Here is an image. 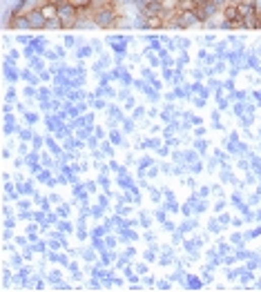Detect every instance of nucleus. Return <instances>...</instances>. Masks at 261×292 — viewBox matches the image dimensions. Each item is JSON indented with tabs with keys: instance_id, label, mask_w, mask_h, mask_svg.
I'll list each match as a JSON object with an SVG mask.
<instances>
[{
	"instance_id": "obj_4",
	"label": "nucleus",
	"mask_w": 261,
	"mask_h": 292,
	"mask_svg": "<svg viewBox=\"0 0 261 292\" xmlns=\"http://www.w3.org/2000/svg\"><path fill=\"white\" fill-rule=\"evenodd\" d=\"M27 18H29V25L31 29H47V18L43 16L41 9H34L27 14Z\"/></svg>"
},
{
	"instance_id": "obj_12",
	"label": "nucleus",
	"mask_w": 261,
	"mask_h": 292,
	"mask_svg": "<svg viewBox=\"0 0 261 292\" xmlns=\"http://www.w3.org/2000/svg\"><path fill=\"white\" fill-rule=\"evenodd\" d=\"M203 3H206V0H203Z\"/></svg>"
},
{
	"instance_id": "obj_1",
	"label": "nucleus",
	"mask_w": 261,
	"mask_h": 292,
	"mask_svg": "<svg viewBox=\"0 0 261 292\" xmlns=\"http://www.w3.org/2000/svg\"><path fill=\"white\" fill-rule=\"evenodd\" d=\"M89 16L94 18L99 29H110V27H116V22H118L116 20L118 14L112 5H107V7H92L89 9Z\"/></svg>"
},
{
	"instance_id": "obj_6",
	"label": "nucleus",
	"mask_w": 261,
	"mask_h": 292,
	"mask_svg": "<svg viewBox=\"0 0 261 292\" xmlns=\"http://www.w3.org/2000/svg\"><path fill=\"white\" fill-rule=\"evenodd\" d=\"M38 9L43 11V16H45L47 20L58 18V3H45V5H41Z\"/></svg>"
},
{
	"instance_id": "obj_11",
	"label": "nucleus",
	"mask_w": 261,
	"mask_h": 292,
	"mask_svg": "<svg viewBox=\"0 0 261 292\" xmlns=\"http://www.w3.org/2000/svg\"><path fill=\"white\" fill-rule=\"evenodd\" d=\"M259 27H261V14H259Z\"/></svg>"
},
{
	"instance_id": "obj_2",
	"label": "nucleus",
	"mask_w": 261,
	"mask_h": 292,
	"mask_svg": "<svg viewBox=\"0 0 261 292\" xmlns=\"http://www.w3.org/2000/svg\"><path fill=\"white\" fill-rule=\"evenodd\" d=\"M199 25H203V22L194 9H179L174 20L166 22V27H179V29H192V27H199Z\"/></svg>"
},
{
	"instance_id": "obj_5",
	"label": "nucleus",
	"mask_w": 261,
	"mask_h": 292,
	"mask_svg": "<svg viewBox=\"0 0 261 292\" xmlns=\"http://www.w3.org/2000/svg\"><path fill=\"white\" fill-rule=\"evenodd\" d=\"M143 16H163L166 9H163V0H147V5L141 11Z\"/></svg>"
},
{
	"instance_id": "obj_8",
	"label": "nucleus",
	"mask_w": 261,
	"mask_h": 292,
	"mask_svg": "<svg viewBox=\"0 0 261 292\" xmlns=\"http://www.w3.org/2000/svg\"><path fill=\"white\" fill-rule=\"evenodd\" d=\"M67 3H72L74 7H78L81 11H87V9H92L94 0H67Z\"/></svg>"
},
{
	"instance_id": "obj_7",
	"label": "nucleus",
	"mask_w": 261,
	"mask_h": 292,
	"mask_svg": "<svg viewBox=\"0 0 261 292\" xmlns=\"http://www.w3.org/2000/svg\"><path fill=\"white\" fill-rule=\"evenodd\" d=\"M11 29H31L29 25V18H27V14H20V16H14V20L9 22Z\"/></svg>"
},
{
	"instance_id": "obj_3",
	"label": "nucleus",
	"mask_w": 261,
	"mask_h": 292,
	"mask_svg": "<svg viewBox=\"0 0 261 292\" xmlns=\"http://www.w3.org/2000/svg\"><path fill=\"white\" fill-rule=\"evenodd\" d=\"M58 18H60V25H63V29H74L76 27L78 18H81V9L74 7L72 3H60L58 5Z\"/></svg>"
},
{
	"instance_id": "obj_9",
	"label": "nucleus",
	"mask_w": 261,
	"mask_h": 292,
	"mask_svg": "<svg viewBox=\"0 0 261 292\" xmlns=\"http://www.w3.org/2000/svg\"><path fill=\"white\" fill-rule=\"evenodd\" d=\"M252 7H254L257 14H261V0H252Z\"/></svg>"
},
{
	"instance_id": "obj_10",
	"label": "nucleus",
	"mask_w": 261,
	"mask_h": 292,
	"mask_svg": "<svg viewBox=\"0 0 261 292\" xmlns=\"http://www.w3.org/2000/svg\"><path fill=\"white\" fill-rule=\"evenodd\" d=\"M181 3H188V0H179V5H181Z\"/></svg>"
}]
</instances>
